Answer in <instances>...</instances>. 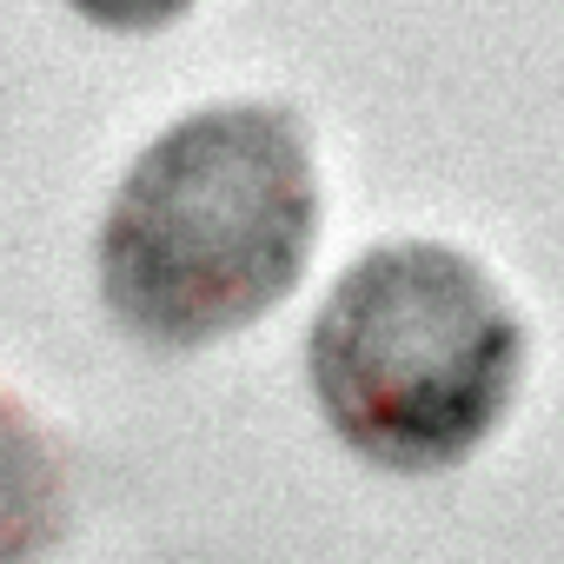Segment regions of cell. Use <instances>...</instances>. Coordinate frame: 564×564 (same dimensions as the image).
Segmentation results:
<instances>
[{
  "instance_id": "obj_1",
  "label": "cell",
  "mask_w": 564,
  "mask_h": 564,
  "mask_svg": "<svg viewBox=\"0 0 564 564\" xmlns=\"http://www.w3.org/2000/svg\"><path fill=\"white\" fill-rule=\"evenodd\" d=\"M319 232V173L286 107H206L166 127L100 226V300L160 346L193 352L265 319L300 286Z\"/></svg>"
},
{
  "instance_id": "obj_2",
  "label": "cell",
  "mask_w": 564,
  "mask_h": 564,
  "mask_svg": "<svg viewBox=\"0 0 564 564\" xmlns=\"http://www.w3.org/2000/svg\"><path fill=\"white\" fill-rule=\"evenodd\" d=\"M306 372L326 425L359 458L452 471L511 412L524 326L458 246L392 239L339 272L313 319Z\"/></svg>"
},
{
  "instance_id": "obj_3",
  "label": "cell",
  "mask_w": 564,
  "mask_h": 564,
  "mask_svg": "<svg viewBox=\"0 0 564 564\" xmlns=\"http://www.w3.org/2000/svg\"><path fill=\"white\" fill-rule=\"evenodd\" d=\"M67 531L61 452L0 392V564H41Z\"/></svg>"
},
{
  "instance_id": "obj_4",
  "label": "cell",
  "mask_w": 564,
  "mask_h": 564,
  "mask_svg": "<svg viewBox=\"0 0 564 564\" xmlns=\"http://www.w3.org/2000/svg\"><path fill=\"white\" fill-rule=\"evenodd\" d=\"M74 8L94 21V28H113V34H147V28H166L180 21L193 0H74Z\"/></svg>"
}]
</instances>
